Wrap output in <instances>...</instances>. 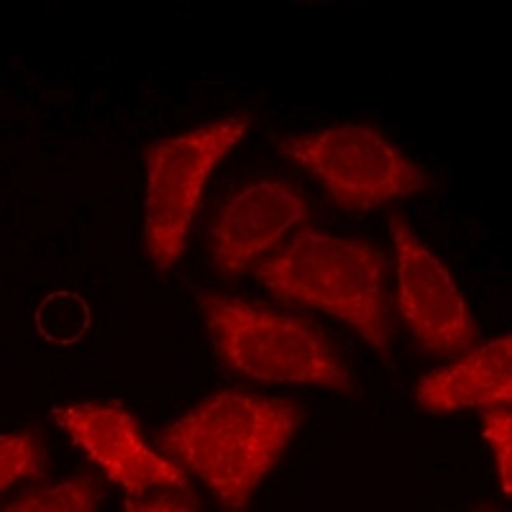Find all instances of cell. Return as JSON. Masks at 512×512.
Instances as JSON below:
<instances>
[{"label":"cell","instance_id":"7a4b0ae2","mask_svg":"<svg viewBox=\"0 0 512 512\" xmlns=\"http://www.w3.org/2000/svg\"><path fill=\"white\" fill-rule=\"evenodd\" d=\"M269 295L290 308H313L354 328L392 364L387 259L369 241L303 228L251 269Z\"/></svg>","mask_w":512,"mask_h":512},{"label":"cell","instance_id":"30bf717a","mask_svg":"<svg viewBox=\"0 0 512 512\" xmlns=\"http://www.w3.org/2000/svg\"><path fill=\"white\" fill-rule=\"evenodd\" d=\"M90 323H93L90 305L85 303V297L70 290L47 295L34 313V326L39 336L57 346L77 344L90 331Z\"/></svg>","mask_w":512,"mask_h":512},{"label":"cell","instance_id":"9c48e42d","mask_svg":"<svg viewBox=\"0 0 512 512\" xmlns=\"http://www.w3.org/2000/svg\"><path fill=\"white\" fill-rule=\"evenodd\" d=\"M425 413L446 415L512 400V338L502 336L469 351L456 364L436 369L415 387Z\"/></svg>","mask_w":512,"mask_h":512},{"label":"cell","instance_id":"5bb4252c","mask_svg":"<svg viewBox=\"0 0 512 512\" xmlns=\"http://www.w3.org/2000/svg\"><path fill=\"white\" fill-rule=\"evenodd\" d=\"M126 510H200V502L192 489L157 487L139 497H128Z\"/></svg>","mask_w":512,"mask_h":512},{"label":"cell","instance_id":"7c38bea8","mask_svg":"<svg viewBox=\"0 0 512 512\" xmlns=\"http://www.w3.org/2000/svg\"><path fill=\"white\" fill-rule=\"evenodd\" d=\"M47 448L31 431L0 436V489L6 492L18 479H44Z\"/></svg>","mask_w":512,"mask_h":512},{"label":"cell","instance_id":"8992f818","mask_svg":"<svg viewBox=\"0 0 512 512\" xmlns=\"http://www.w3.org/2000/svg\"><path fill=\"white\" fill-rule=\"evenodd\" d=\"M392 244L397 254V285H400L402 323L425 354H461L474 346L479 328L472 310L461 297L446 264L415 236L402 216H390Z\"/></svg>","mask_w":512,"mask_h":512},{"label":"cell","instance_id":"ba28073f","mask_svg":"<svg viewBox=\"0 0 512 512\" xmlns=\"http://www.w3.org/2000/svg\"><path fill=\"white\" fill-rule=\"evenodd\" d=\"M308 221V203L282 180L246 185L226 203L210 231L213 262L223 274L251 272L285 233Z\"/></svg>","mask_w":512,"mask_h":512},{"label":"cell","instance_id":"4fadbf2b","mask_svg":"<svg viewBox=\"0 0 512 512\" xmlns=\"http://www.w3.org/2000/svg\"><path fill=\"white\" fill-rule=\"evenodd\" d=\"M482 410L484 438H487L492 454L497 461V477H500L502 492H512V418H510V402H497L487 405Z\"/></svg>","mask_w":512,"mask_h":512},{"label":"cell","instance_id":"277c9868","mask_svg":"<svg viewBox=\"0 0 512 512\" xmlns=\"http://www.w3.org/2000/svg\"><path fill=\"white\" fill-rule=\"evenodd\" d=\"M274 144L282 157L303 167L323 185L328 198L349 213H367L436 185L418 162L384 139L382 131L364 123L280 136Z\"/></svg>","mask_w":512,"mask_h":512},{"label":"cell","instance_id":"8fae6325","mask_svg":"<svg viewBox=\"0 0 512 512\" xmlns=\"http://www.w3.org/2000/svg\"><path fill=\"white\" fill-rule=\"evenodd\" d=\"M100 487L95 477L82 474L59 484H39L8 502V512H93L98 510Z\"/></svg>","mask_w":512,"mask_h":512},{"label":"cell","instance_id":"52a82bcc","mask_svg":"<svg viewBox=\"0 0 512 512\" xmlns=\"http://www.w3.org/2000/svg\"><path fill=\"white\" fill-rule=\"evenodd\" d=\"M54 418L113 482L126 489L128 497H139L157 487L190 489L180 464L146 446L139 423L128 410L77 402L59 408Z\"/></svg>","mask_w":512,"mask_h":512},{"label":"cell","instance_id":"5b68a950","mask_svg":"<svg viewBox=\"0 0 512 512\" xmlns=\"http://www.w3.org/2000/svg\"><path fill=\"white\" fill-rule=\"evenodd\" d=\"M249 123L251 116L221 118L146 146L144 246L159 272L180 262L205 182Z\"/></svg>","mask_w":512,"mask_h":512},{"label":"cell","instance_id":"3957f363","mask_svg":"<svg viewBox=\"0 0 512 512\" xmlns=\"http://www.w3.org/2000/svg\"><path fill=\"white\" fill-rule=\"evenodd\" d=\"M210 344L233 372L256 382L313 384L356 395L341 354L315 326L244 297L203 292L198 297Z\"/></svg>","mask_w":512,"mask_h":512},{"label":"cell","instance_id":"6da1fadb","mask_svg":"<svg viewBox=\"0 0 512 512\" xmlns=\"http://www.w3.org/2000/svg\"><path fill=\"white\" fill-rule=\"evenodd\" d=\"M303 423L295 402L223 390L167 425L157 446L198 474L226 510H244Z\"/></svg>","mask_w":512,"mask_h":512}]
</instances>
